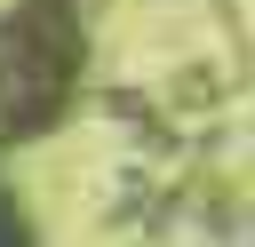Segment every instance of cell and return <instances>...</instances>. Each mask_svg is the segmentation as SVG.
<instances>
[{"label":"cell","instance_id":"cell-1","mask_svg":"<svg viewBox=\"0 0 255 247\" xmlns=\"http://www.w3.org/2000/svg\"><path fill=\"white\" fill-rule=\"evenodd\" d=\"M80 72V16L72 0H24L0 24V135H40Z\"/></svg>","mask_w":255,"mask_h":247}]
</instances>
